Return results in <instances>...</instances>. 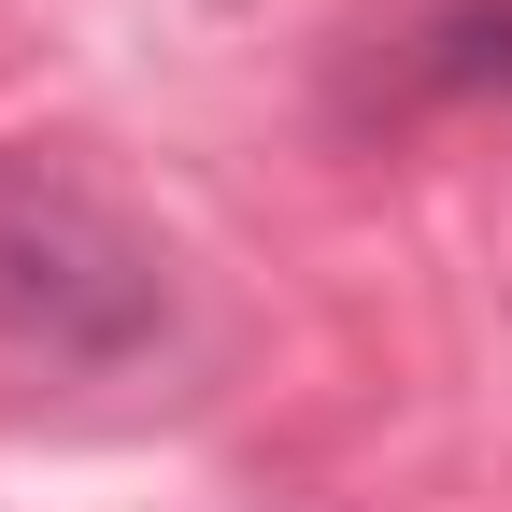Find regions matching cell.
Here are the masks:
<instances>
[{
    "label": "cell",
    "mask_w": 512,
    "mask_h": 512,
    "mask_svg": "<svg viewBox=\"0 0 512 512\" xmlns=\"http://www.w3.org/2000/svg\"><path fill=\"white\" fill-rule=\"evenodd\" d=\"M0 328L43 356H128L157 328V256L43 157H0Z\"/></svg>",
    "instance_id": "1"
}]
</instances>
